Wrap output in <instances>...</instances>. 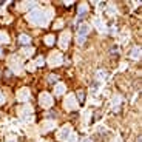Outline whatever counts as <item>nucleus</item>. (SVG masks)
<instances>
[{"label": "nucleus", "mask_w": 142, "mask_h": 142, "mask_svg": "<svg viewBox=\"0 0 142 142\" xmlns=\"http://www.w3.org/2000/svg\"><path fill=\"white\" fill-rule=\"evenodd\" d=\"M52 40H54L52 37H48V39H46V43H48V45H51V43H52Z\"/></svg>", "instance_id": "7ed1b4c3"}, {"label": "nucleus", "mask_w": 142, "mask_h": 142, "mask_svg": "<svg viewBox=\"0 0 142 142\" xmlns=\"http://www.w3.org/2000/svg\"><path fill=\"white\" fill-rule=\"evenodd\" d=\"M42 16H43V14H42L40 11H34V12L30 14V20L34 22V23H43V22H45V19H43Z\"/></svg>", "instance_id": "f257e3e1"}, {"label": "nucleus", "mask_w": 142, "mask_h": 142, "mask_svg": "<svg viewBox=\"0 0 142 142\" xmlns=\"http://www.w3.org/2000/svg\"><path fill=\"white\" fill-rule=\"evenodd\" d=\"M20 42L23 43V45H26V43H30V37H28V36H22V37H20Z\"/></svg>", "instance_id": "f03ea898"}]
</instances>
